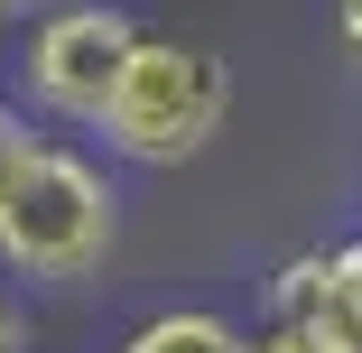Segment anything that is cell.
<instances>
[{"label":"cell","mask_w":362,"mask_h":353,"mask_svg":"<svg viewBox=\"0 0 362 353\" xmlns=\"http://www.w3.org/2000/svg\"><path fill=\"white\" fill-rule=\"evenodd\" d=\"M112 353H242V325L214 316V307H158V316H139Z\"/></svg>","instance_id":"obj_5"},{"label":"cell","mask_w":362,"mask_h":353,"mask_svg":"<svg viewBox=\"0 0 362 353\" xmlns=\"http://www.w3.org/2000/svg\"><path fill=\"white\" fill-rule=\"evenodd\" d=\"M0 353H28V307H19V289H0Z\"/></svg>","instance_id":"obj_8"},{"label":"cell","mask_w":362,"mask_h":353,"mask_svg":"<svg viewBox=\"0 0 362 353\" xmlns=\"http://www.w3.org/2000/svg\"><path fill=\"white\" fill-rule=\"evenodd\" d=\"M334 37H344V56L362 65V0H334Z\"/></svg>","instance_id":"obj_9"},{"label":"cell","mask_w":362,"mask_h":353,"mask_svg":"<svg viewBox=\"0 0 362 353\" xmlns=\"http://www.w3.org/2000/svg\"><path fill=\"white\" fill-rule=\"evenodd\" d=\"M242 353H353V344H334L325 325H288V316H251V325H242Z\"/></svg>","instance_id":"obj_6"},{"label":"cell","mask_w":362,"mask_h":353,"mask_svg":"<svg viewBox=\"0 0 362 353\" xmlns=\"http://www.w3.org/2000/svg\"><path fill=\"white\" fill-rule=\"evenodd\" d=\"M223 121H233V65L204 37H158L149 28L130 47L93 139L121 168H195L214 139H223Z\"/></svg>","instance_id":"obj_2"},{"label":"cell","mask_w":362,"mask_h":353,"mask_svg":"<svg viewBox=\"0 0 362 353\" xmlns=\"http://www.w3.org/2000/svg\"><path fill=\"white\" fill-rule=\"evenodd\" d=\"M121 251V177L103 149L37 130L19 168L0 177V270L28 289H84Z\"/></svg>","instance_id":"obj_1"},{"label":"cell","mask_w":362,"mask_h":353,"mask_svg":"<svg viewBox=\"0 0 362 353\" xmlns=\"http://www.w3.org/2000/svg\"><path fill=\"white\" fill-rule=\"evenodd\" d=\"M47 10H56V0H0V28H37Z\"/></svg>","instance_id":"obj_10"},{"label":"cell","mask_w":362,"mask_h":353,"mask_svg":"<svg viewBox=\"0 0 362 353\" xmlns=\"http://www.w3.org/2000/svg\"><path fill=\"white\" fill-rule=\"evenodd\" d=\"M139 37L149 28H139L121 0H56L19 37V103L37 121H56V130H93Z\"/></svg>","instance_id":"obj_3"},{"label":"cell","mask_w":362,"mask_h":353,"mask_svg":"<svg viewBox=\"0 0 362 353\" xmlns=\"http://www.w3.org/2000/svg\"><path fill=\"white\" fill-rule=\"evenodd\" d=\"M260 316H288V325H325L334 344L362 353V233L353 242H307L269 270L260 289Z\"/></svg>","instance_id":"obj_4"},{"label":"cell","mask_w":362,"mask_h":353,"mask_svg":"<svg viewBox=\"0 0 362 353\" xmlns=\"http://www.w3.org/2000/svg\"><path fill=\"white\" fill-rule=\"evenodd\" d=\"M28 139H37V130H28V103H10V93H0V177L19 168V149H28Z\"/></svg>","instance_id":"obj_7"}]
</instances>
